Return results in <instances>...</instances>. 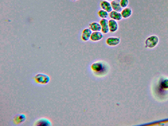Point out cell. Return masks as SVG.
Masks as SVG:
<instances>
[{
	"label": "cell",
	"mask_w": 168,
	"mask_h": 126,
	"mask_svg": "<svg viewBox=\"0 0 168 126\" xmlns=\"http://www.w3.org/2000/svg\"><path fill=\"white\" fill-rule=\"evenodd\" d=\"M105 64L101 62H98L92 64L91 68L95 74L102 75L105 74L107 71V68Z\"/></svg>",
	"instance_id": "cell-1"
},
{
	"label": "cell",
	"mask_w": 168,
	"mask_h": 126,
	"mask_svg": "<svg viewBox=\"0 0 168 126\" xmlns=\"http://www.w3.org/2000/svg\"><path fill=\"white\" fill-rule=\"evenodd\" d=\"M33 80L34 83L37 85H47L50 82V78L46 74L39 73L35 75Z\"/></svg>",
	"instance_id": "cell-2"
},
{
	"label": "cell",
	"mask_w": 168,
	"mask_h": 126,
	"mask_svg": "<svg viewBox=\"0 0 168 126\" xmlns=\"http://www.w3.org/2000/svg\"><path fill=\"white\" fill-rule=\"evenodd\" d=\"M159 38L157 36L153 35L147 38L145 41V47L149 48H153L158 43Z\"/></svg>",
	"instance_id": "cell-3"
},
{
	"label": "cell",
	"mask_w": 168,
	"mask_h": 126,
	"mask_svg": "<svg viewBox=\"0 0 168 126\" xmlns=\"http://www.w3.org/2000/svg\"><path fill=\"white\" fill-rule=\"evenodd\" d=\"M52 125V123L46 117H42L38 119L34 123V125L41 126H49Z\"/></svg>",
	"instance_id": "cell-4"
},
{
	"label": "cell",
	"mask_w": 168,
	"mask_h": 126,
	"mask_svg": "<svg viewBox=\"0 0 168 126\" xmlns=\"http://www.w3.org/2000/svg\"><path fill=\"white\" fill-rule=\"evenodd\" d=\"M108 21L107 19H102L100 22V23L101 26V31L105 34H106L110 31L109 29Z\"/></svg>",
	"instance_id": "cell-5"
},
{
	"label": "cell",
	"mask_w": 168,
	"mask_h": 126,
	"mask_svg": "<svg viewBox=\"0 0 168 126\" xmlns=\"http://www.w3.org/2000/svg\"><path fill=\"white\" fill-rule=\"evenodd\" d=\"M106 42L108 46H114L118 45L120 43L121 40L119 38L111 37L108 38Z\"/></svg>",
	"instance_id": "cell-6"
},
{
	"label": "cell",
	"mask_w": 168,
	"mask_h": 126,
	"mask_svg": "<svg viewBox=\"0 0 168 126\" xmlns=\"http://www.w3.org/2000/svg\"><path fill=\"white\" fill-rule=\"evenodd\" d=\"M108 25L110 32H115L118 29V23L114 19H111L109 21Z\"/></svg>",
	"instance_id": "cell-7"
},
{
	"label": "cell",
	"mask_w": 168,
	"mask_h": 126,
	"mask_svg": "<svg viewBox=\"0 0 168 126\" xmlns=\"http://www.w3.org/2000/svg\"><path fill=\"white\" fill-rule=\"evenodd\" d=\"M92 31L90 28H86L83 30L82 35V40L87 41L90 40Z\"/></svg>",
	"instance_id": "cell-8"
},
{
	"label": "cell",
	"mask_w": 168,
	"mask_h": 126,
	"mask_svg": "<svg viewBox=\"0 0 168 126\" xmlns=\"http://www.w3.org/2000/svg\"><path fill=\"white\" fill-rule=\"evenodd\" d=\"M100 5L103 10L107 11L109 13L113 11L110 3L107 1H102L100 3Z\"/></svg>",
	"instance_id": "cell-9"
},
{
	"label": "cell",
	"mask_w": 168,
	"mask_h": 126,
	"mask_svg": "<svg viewBox=\"0 0 168 126\" xmlns=\"http://www.w3.org/2000/svg\"><path fill=\"white\" fill-rule=\"evenodd\" d=\"M109 16L111 19L116 21H121L123 18L121 13L114 10L109 13Z\"/></svg>",
	"instance_id": "cell-10"
},
{
	"label": "cell",
	"mask_w": 168,
	"mask_h": 126,
	"mask_svg": "<svg viewBox=\"0 0 168 126\" xmlns=\"http://www.w3.org/2000/svg\"><path fill=\"white\" fill-rule=\"evenodd\" d=\"M120 0H114L111 1V4L112 9L114 11L121 12L122 10V8L120 4Z\"/></svg>",
	"instance_id": "cell-11"
},
{
	"label": "cell",
	"mask_w": 168,
	"mask_h": 126,
	"mask_svg": "<svg viewBox=\"0 0 168 126\" xmlns=\"http://www.w3.org/2000/svg\"><path fill=\"white\" fill-rule=\"evenodd\" d=\"M103 37V35L101 32H94L92 33L90 40L93 41H99L101 40Z\"/></svg>",
	"instance_id": "cell-12"
},
{
	"label": "cell",
	"mask_w": 168,
	"mask_h": 126,
	"mask_svg": "<svg viewBox=\"0 0 168 126\" xmlns=\"http://www.w3.org/2000/svg\"><path fill=\"white\" fill-rule=\"evenodd\" d=\"M26 117L24 114H20L16 116L14 119V122L15 124H21L26 121Z\"/></svg>",
	"instance_id": "cell-13"
},
{
	"label": "cell",
	"mask_w": 168,
	"mask_h": 126,
	"mask_svg": "<svg viewBox=\"0 0 168 126\" xmlns=\"http://www.w3.org/2000/svg\"><path fill=\"white\" fill-rule=\"evenodd\" d=\"M90 28L93 32L101 31L102 27L100 23L97 22H93L89 25Z\"/></svg>",
	"instance_id": "cell-14"
},
{
	"label": "cell",
	"mask_w": 168,
	"mask_h": 126,
	"mask_svg": "<svg viewBox=\"0 0 168 126\" xmlns=\"http://www.w3.org/2000/svg\"><path fill=\"white\" fill-rule=\"evenodd\" d=\"M121 13L123 18L127 19L132 14V11L130 8L127 7L122 10Z\"/></svg>",
	"instance_id": "cell-15"
},
{
	"label": "cell",
	"mask_w": 168,
	"mask_h": 126,
	"mask_svg": "<svg viewBox=\"0 0 168 126\" xmlns=\"http://www.w3.org/2000/svg\"><path fill=\"white\" fill-rule=\"evenodd\" d=\"M98 15L102 19H107L109 16V13L104 10H101L98 12Z\"/></svg>",
	"instance_id": "cell-16"
},
{
	"label": "cell",
	"mask_w": 168,
	"mask_h": 126,
	"mask_svg": "<svg viewBox=\"0 0 168 126\" xmlns=\"http://www.w3.org/2000/svg\"><path fill=\"white\" fill-rule=\"evenodd\" d=\"M129 4L128 0H120V4L122 8H127Z\"/></svg>",
	"instance_id": "cell-17"
},
{
	"label": "cell",
	"mask_w": 168,
	"mask_h": 126,
	"mask_svg": "<svg viewBox=\"0 0 168 126\" xmlns=\"http://www.w3.org/2000/svg\"><path fill=\"white\" fill-rule=\"evenodd\" d=\"M106 1H114V0H106Z\"/></svg>",
	"instance_id": "cell-18"
},
{
	"label": "cell",
	"mask_w": 168,
	"mask_h": 126,
	"mask_svg": "<svg viewBox=\"0 0 168 126\" xmlns=\"http://www.w3.org/2000/svg\"><path fill=\"white\" fill-rule=\"evenodd\" d=\"M73 1H78V0H73Z\"/></svg>",
	"instance_id": "cell-19"
}]
</instances>
